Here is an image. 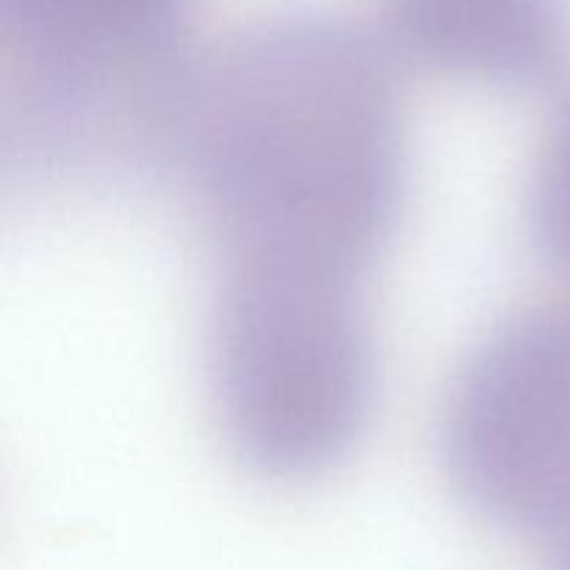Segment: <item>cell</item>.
Wrapping results in <instances>:
<instances>
[{
	"label": "cell",
	"instance_id": "7",
	"mask_svg": "<svg viewBox=\"0 0 570 570\" xmlns=\"http://www.w3.org/2000/svg\"><path fill=\"white\" fill-rule=\"evenodd\" d=\"M546 560L551 562L554 570H570V493L566 495L551 521L546 523L543 532L534 538Z\"/></svg>",
	"mask_w": 570,
	"mask_h": 570
},
{
	"label": "cell",
	"instance_id": "4",
	"mask_svg": "<svg viewBox=\"0 0 570 570\" xmlns=\"http://www.w3.org/2000/svg\"><path fill=\"white\" fill-rule=\"evenodd\" d=\"M445 473L493 527L534 540L570 493V309L495 326L451 382Z\"/></svg>",
	"mask_w": 570,
	"mask_h": 570
},
{
	"label": "cell",
	"instance_id": "6",
	"mask_svg": "<svg viewBox=\"0 0 570 570\" xmlns=\"http://www.w3.org/2000/svg\"><path fill=\"white\" fill-rule=\"evenodd\" d=\"M529 228L540 259L570 287V95L551 120L534 161Z\"/></svg>",
	"mask_w": 570,
	"mask_h": 570
},
{
	"label": "cell",
	"instance_id": "5",
	"mask_svg": "<svg viewBox=\"0 0 570 570\" xmlns=\"http://www.w3.org/2000/svg\"><path fill=\"white\" fill-rule=\"evenodd\" d=\"M382 20L417 67L488 87H540L570 48V0H382Z\"/></svg>",
	"mask_w": 570,
	"mask_h": 570
},
{
	"label": "cell",
	"instance_id": "3",
	"mask_svg": "<svg viewBox=\"0 0 570 570\" xmlns=\"http://www.w3.org/2000/svg\"><path fill=\"white\" fill-rule=\"evenodd\" d=\"M212 393L234 454L276 482L345 460L373 404L362 293L215 284Z\"/></svg>",
	"mask_w": 570,
	"mask_h": 570
},
{
	"label": "cell",
	"instance_id": "2",
	"mask_svg": "<svg viewBox=\"0 0 570 570\" xmlns=\"http://www.w3.org/2000/svg\"><path fill=\"white\" fill-rule=\"evenodd\" d=\"M198 0H0L6 122L26 161L126 170L178 159L204 59Z\"/></svg>",
	"mask_w": 570,
	"mask_h": 570
},
{
	"label": "cell",
	"instance_id": "1",
	"mask_svg": "<svg viewBox=\"0 0 570 570\" xmlns=\"http://www.w3.org/2000/svg\"><path fill=\"white\" fill-rule=\"evenodd\" d=\"M178 159L217 278L365 289L406 193L387 50L334 9L254 22L204 59Z\"/></svg>",
	"mask_w": 570,
	"mask_h": 570
}]
</instances>
